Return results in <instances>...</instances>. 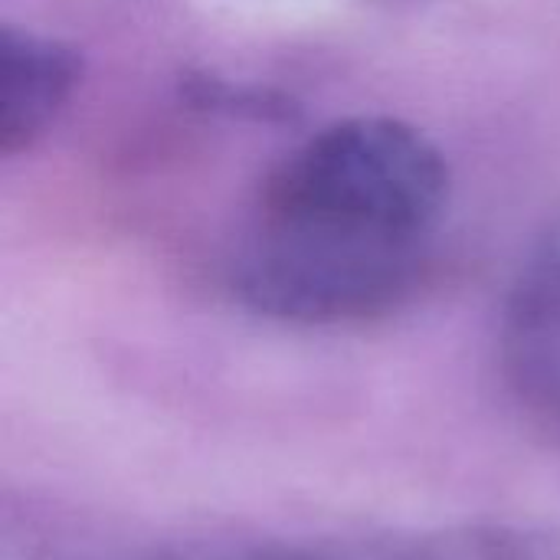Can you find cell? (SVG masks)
Masks as SVG:
<instances>
[{"mask_svg":"<svg viewBox=\"0 0 560 560\" xmlns=\"http://www.w3.org/2000/svg\"><path fill=\"white\" fill-rule=\"evenodd\" d=\"M446 200V158L420 128L387 115L331 121L269 177L236 292L302 325L377 315L410 289Z\"/></svg>","mask_w":560,"mask_h":560,"instance_id":"cell-1","label":"cell"},{"mask_svg":"<svg viewBox=\"0 0 560 560\" xmlns=\"http://www.w3.org/2000/svg\"><path fill=\"white\" fill-rule=\"evenodd\" d=\"M512 322L560 328V223H555L538 243L522 289L515 295Z\"/></svg>","mask_w":560,"mask_h":560,"instance_id":"cell-4","label":"cell"},{"mask_svg":"<svg viewBox=\"0 0 560 560\" xmlns=\"http://www.w3.org/2000/svg\"><path fill=\"white\" fill-rule=\"evenodd\" d=\"M381 560H560V535L528 525H476L420 538Z\"/></svg>","mask_w":560,"mask_h":560,"instance_id":"cell-3","label":"cell"},{"mask_svg":"<svg viewBox=\"0 0 560 560\" xmlns=\"http://www.w3.org/2000/svg\"><path fill=\"white\" fill-rule=\"evenodd\" d=\"M217 560H331L325 555H315V551H295V548H259V551H240V555H230V558Z\"/></svg>","mask_w":560,"mask_h":560,"instance_id":"cell-5","label":"cell"},{"mask_svg":"<svg viewBox=\"0 0 560 560\" xmlns=\"http://www.w3.org/2000/svg\"><path fill=\"white\" fill-rule=\"evenodd\" d=\"M82 75L79 52L30 26H0V151L30 148L62 112Z\"/></svg>","mask_w":560,"mask_h":560,"instance_id":"cell-2","label":"cell"}]
</instances>
